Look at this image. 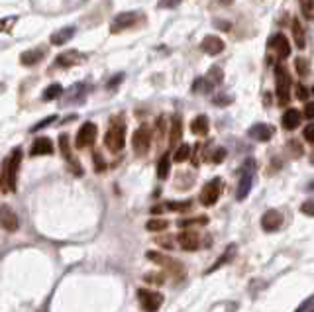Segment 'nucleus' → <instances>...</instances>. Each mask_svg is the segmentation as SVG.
Returning <instances> with one entry per match:
<instances>
[{"mask_svg":"<svg viewBox=\"0 0 314 312\" xmlns=\"http://www.w3.org/2000/svg\"><path fill=\"white\" fill-rule=\"evenodd\" d=\"M157 244H165V245H163V247H169V249L173 247V245H171V238H169V240H159Z\"/></svg>","mask_w":314,"mask_h":312,"instance_id":"49","label":"nucleus"},{"mask_svg":"<svg viewBox=\"0 0 314 312\" xmlns=\"http://www.w3.org/2000/svg\"><path fill=\"white\" fill-rule=\"evenodd\" d=\"M61 92H63V89H61V85H59V83H53V85L45 87L44 94H42V99H44L45 102L55 101V99H59V96H61Z\"/></svg>","mask_w":314,"mask_h":312,"instance_id":"29","label":"nucleus"},{"mask_svg":"<svg viewBox=\"0 0 314 312\" xmlns=\"http://www.w3.org/2000/svg\"><path fill=\"white\" fill-rule=\"evenodd\" d=\"M235 308H238L235 302H218V304H214L210 312H235Z\"/></svg>","mask_w":314,"mask_h":312,"instance_id":"36","label":"nucleus"},{"mask_svg":"<svg viewBox=\"0 0 314 312\" xmlns=\"http://www.w3.org/2000/svg\"><path fill=\"white\" fill-rule=\"evenodd\" d=\"M304 116L306 118H314V102H306V106H304Z\"/></svg>","mask_w":314,"mask_h":312,"instance_id":"47","label":"nucleus"},{"mask_svg":"<svg viewBox=\"0 0 314 312\" xmlns=\"http://www.w3.org/2000/svg\"><path fill=\"white\" fill-rule=\"evenodd\" d=\"M181 4V0H159V6L161 8H177Z\"/></svg>","mask_w":314,"mask_h":312,"instance_id":"46","label":"nucleus"},{"mask_svg":"<svg viewBox=\"0 0 314 312\" xmlns=\"http://www.w3.org/2000/svg\"><path fill=\"white\" fill-rule=\"evenodd\" d=\"M177 242L185 251H194L201 245V238H199V232H194V230H183L177 236Z\"/></svg>","mask_w":314,"mask_h":312,"instance_id":"12","label":"nucleus"},{"mask_svg":"<svg viewBox=\"0 0 314 312\" xmlns=\"http://www.w3.org/2000/svg\"><path fill=\"white\" fill-rule=\"evenodd\" d=\"M301 212L306 214V216H310V218H314V199L304 201L303 204H301Z\"/></svg>","mask_w":314,"mask_h":312,"instance_id":"38","label":"nucleus"},{"mask_svg":"<svg viewBox=\"0 0 314 312\" xmlns=\"http://www.w3.org/2000/svg\"><path fill=\"white\" fill-rule=\"evenodd\" d=\"M0 226H2L6 232H16L18 226H20L16 212L12 210L8 204H2V206H0Z\"/></svg>","mask_w":314,"mask_h":312,"instance_id":"11","label":"nucleus"},{"mask_svg":"<svg viewBox=\"0 0 314 312\" xmlns=\"http://www.w3.org/2000/svg\"><path fill=\"white\" fill-rule=\"evenodd\" d=\"M146 228L149 232H163L169 228V220H163V218H151L149 222L146 224Z\"/></svg>","mask_w":314,"mask_h":312,"instance_id":"30","label":"nucleus"},{"mask_svg":"<svg viewBox=\"0 0 314 312\" xmlns=\"http://www.w3.org/2000/svg\"><path fill=\"white\" fill-rule=\"evenodd\" d=\"M89 85H85V83H78L77 87H71L67 92V99L65 104H73V102H85V96H87V92H89Z\"/></svg>","mask_w":314,"mask_h":312,"instance_id":"19","label":"nucleus"},{"mask_svg":"<svg viewBox=\"0 0 314 312\" xmlns=\"http://www.w3.org/2000/svg\"><path fill=\"white\" fill-rule=\"evenodd\" d=\"M124 77H126L124 73H116V75H114V77L108 81V85H106V87H108V89H116V87H118V85H120V83L124 81Z\"/></svg>","mask_w":314,"mask_h":312,"instance_id":"41","label":"nucleus"},{"mask_svg":"<svg viewBox=\"0 0 314 312\" xmlns=\"http://www.w3.org/2000/svg\"><path fill=\"white\" fill-rule=\"evenodd\" d=\"M55 120H57L55 116H49V118H45V120H42V122H37V124H35V126H32V132H40L42 128H47L49 124L55 122Z\"/></svg>","mask_w":314,"mask_h":312,"instance_id":"40","label":"nucleus"},{"mask_svg":"<svg viewBox=\"0 0 314 312\" xmlns=\"http://www.w3.org/2000/svg\"><path fill=\"white\" fill-rule=\"evenodd\" d=\"M275 83H277V96L279 104L289 102V90H291V75L287 73V69L277 65L275 67Z\"/></svg>","mask_w":314,"mask_h":312,"instance_id":"7","label":"nucleus"},{"mask_svg":"<svg viewBox=\"0 0 314 312\" xmlns=\"http://www.w3.org/2000/svg\"><path fill=\"white\" fill-rule=\"evenodd\" d=\"M94 161H96V171H102V169L106 167V165L102 163V157H101V153H94Z\"/></svg>","mask_w":314,"mask_h":312,"instance_id":"48","label":"nucleus"},{"mask_svg":"<svg viewBox=\"0 0 314 312\" xmlns=\"http://www.w3.org/2000/svg\"><path fill=\"white\" fill-rule=\"evenodd\" d=\"M75 32H77V28L75 26H65V28H61V30H57V32H53V35H51V44L53 45H65L75 35Z\"/></svg>","mask_w":314,"mask_h":312,"instance_id":"21","label":"nucleus"},{"mask_svg":"<svg viewBox=\"0 0 314 312\" xmlns=\"http://www.w3.org/2000/svg\"><path fill=\"white\" fill-rule=\"evenodd\" d=\"M303 135L306 142H310V144H314V124H308L306 128L303 130Z\"/></svg>","mask_w":314,"mask_h":312,"instance_id":"42","label":"nucleus"},{"mask_svg":"<svg viewBox=\"0 0 314 312\" xmlns=\"http://www.w3.org/2000/svg\"><path fill=\"white\" fill-rule=\"evenodd\" d=\"M295 94H297V99H299V101H306L310 92H308V89H306L304 85H297V89H295Z\"/></svg>","mask_w":314,"mask_h":312,"instance_id":"39","label":"nucleus"},{"mask_svg":"<svg viewBox=\"0 0 314 312\" xmlns=\"http://www.w3.org/2000/svg\"><path fill=\"white\" fill-rule=\"evenodd\" d=\"M235 256V244H230L228 245V249H226L224 254H222V256L218 257V261H216V263H214L212 267L208 269V271H206V273H212V271H216V269L218 267H222V265H226V263H228V261H230V259H232V257Z\"/></svg>","mask_w":314,"mask_h":312,"instance_id":"25","label":"nucleus"},{"mask_svg":"<svg viewBox=\"0 0 314 312\" xmlns=\"http://www.w3.org/2000/svg\"><path fill=\"white\" fill-rule=\"evenodd\" d=\"M138 301H140L142 308L146 312H155L163 304V295L157 292V290L138 289Z\"/></svg>","mask_w":314,"mask_h":312,"instance_id":"6","label":"nucleus"},{"mask_svg":"<svg viewBox=\"0 0 314 312\" xmlns=\"http://www.w3.org/2000/svg\"><path fill=\"white\" fill-rule=\"evenodd\" d=\"M208 224V218L206 216H197V218H181L177 220V226L179 228H185V230H189L192 226H206Z\"/></svg>","mask_w":314,"mask_h":312,"instance_id":"27","label":"nucleus"},{"mask_svg":"<svg viewBox=\"0 0 314 312\" xmlns=\"http://www.w3.org/2000/svg\"><path fill=\"white\" fill-rule=\"evenodd\" d=\"M147 259H151L153 263H157V265H165V267H171V269H177L179 265L175 263V259H169V257L161 256V254H157V251H147L146 254Z\"/></svg>","mask_w":314,"mask_h":312,"instance_id":"24","label":"nucleus"},{"mask_svg":"<svg viewBox=\"0 0 314 312\" xmlns=\"http://www.w3.org/2000/svg\"><path fill=\"white\" fill-rule=\"evenodd\" d=\"M281 124H283L285 130H297L299 124H301V112L297 110V108H289V110L283 114Z\"/></svg>","mask_w":314,"mask_h":312,"instance_id":"20","label":"nucleus"},{"mask_svg":"<svg viewBox=\"0 0 314 312\" xmlns=\"http://www.w3.org/2000/svg\"><path fill=\"white\" fill-rule=\"evenodd\" d=\"M138 18H140L138 12H122V14H118V16L112 20L110 32H112V34H118V32H122V30L132 28V26L138 24Z\"/></svg>","mask_w":314,"mask_h":312,"instance_id":"9","label":"nucleus"},{"mask_svg":"<svg viewBox=\"0 0 314 312\" xmlns=\"http://www.w3.org/2000/svg\"><path fill=\"white\" fill-rule=\"evenodd\" d=\"M167 210H179V212H185L191 208V202L185 201V202H167V204H163Z\"/></svg>","mask_w":314,"mask_h":312,"instance_id":"37","label":"nucleus"},{"mask_svg":"<svg viewBox=\"0 0 314 312\" xmlns=\"http://www.w3.org/2000/svg\"><path fill=\"white\" fill-rule=\"evenodd\" d=\"M295 67H297V73H299L301 77H306V75L310 73V69H308V59H304V57H297Z\"/></svg>","mask_w":314,"mask_h":312,"instance_id":"35","label":"nucleus"},{"mask_svg":"<svg viewBox=\"0 0 314 312\" xmlns=\"http://www.w3.org/2000/svg\"><path fill=\"white\" fill-rule=\"evenodd\" d=\"M132 145H134V151L138 155H146L147 151H149V145H151V130H149L147 124H142L134 132Z\"/></svg>","mask_w":314,"mask_h":312,"instance_id":"4","label":"nucleus"},{"mask_svg":"<svg viewBox=\"0 0 314 312\" xmlns=\"http://www.w3.org/2000/svg\"><path fill=\"white\" fill-rule=\"evenodd\" d=\"M310 92H312V94H314V87H312V90H310Z\"/></svg>","mask_w":314,"mask_h":312,"instance_id":"50","label":"nucleus"},{"mask_svg":"<svg viewBox=\"0 0 314 312\" xmlns=\"http://www.w3.org/2000/svg\"><path fill=\"white\" fill-rule=\"evenodd\" d=\"M144 279H146V283H151V285H153V283H155V285H161V283L165 281L163 275H153V273H147Z\"/></svg>","mask_w":314,"mask_h":312,"instance_id":"44","label":"nucleus"},{"mask_svg":"<svg viewBox=\"0 0 314 312\" xmlns=\"http://www.w3.org/2000/svg\"><path fill=\"white\" fill-rule=\"evenodd\" d=\"M96 124L92 122H85L81 128H78L77 135H75V145H77L78 149H85V147H89V145L94 144V140H96Z\"/></svg>","mask_w":314,"mask_h":312,"instance_id":"8","label":"nucleus"},{"mask_svg":"<svg viewBox=\"0 0 314 312\" xmlns=\"http://www.w3.org/2000/svg\"><path fill=\"white\" fill-rule=\"evenodd\" d=\"M224 47H226V44L222 42V37H218V35H206V37L201 42V49L204 53H208V55H218V53H222Z\"/></svg>","mask_w":314,"mask_h":312,"instance_id":"13","label":"nucleus"},{"mask_svg":"<svg viewBox=\"0 0 314 312\" xmlns=\"http://www.w3.org/2000/svg\"><path fill=\"white\" fill-rule=\"evenodd\" d=\"M247 134H249V138H253L258 142H269L273 134H275V128L271 124H253Z\"/></svg>","mask_w":314,"mask_h":312,"instance_id":"14","label":"nucleus"},{"mask_svg":"<svg viewBox=\"0 0 314 312\" xmlns=\"http://www.w3.org/2000/svg\"><path fill=\"white\" fill-rule=\"evenodd\" d=\"M253 171H256V161L253 159H247L242 167L240 173V183H238V190H235V197L238 201H244L249 190H251V183H253Z\"/></svg>","mask_w":314,"mask_h":312,"instance_id":"3","label":"nucleus"},{"mask_svg":"<svg viewBox=\"0 0 314 312\" xmlns=\"http://www.w3.org/2000/svg\"><path fill=\"white\" fill-rule=\"evenodd\" d=\"M222 79H224V73L220 71L218 67H212L210 69V73L206 75V83H208V87H214V85H218V83H222Z\"/></svg>","mask_w":314,"mask_h":312,"instance_id":"32","label":"nucleus"},{"mask_svg":"<svg viewBox=\"0 0 314 312\" xmlns=\"http://www.w3.org/2000/svg\"><path fill=\"white\" fill-rule=\"evenodd\" d=\"M220 192H222V179L216 177L212 181H208L201 192V204L204 206H214L218 199H220Z\"/></svg>","mask_w":314,"mask_h":312,"instance_id":"5","label":"nucleus"},{"mask_svg":"<svg viewBox=\"0 0 314 312\" xmlns=\"http://www.w3.org/2000/svg\"><path fill=\"white\" fill-rule=\"evenodd\" d=\"M55 149H53V142L49 138H37L34 144H32V149H30V155H51Z\"/></svg>","mask_w":314,"mask_h":312,"instance_id":"16","label":"nucleus"},{"mask_svg":"<svg viewBox=\"0 0 314 312\" xmlns=\"http://www.w3.org/2000/svg\"><path fill=\"white\" fill-rule=\"evenodd\" d=\"M301 12L306 20H314V0H301Z\"/></svg>","mask_w":314,"mask_h":312,"instance_id":"34","label":"nucleus"},{"mask_svg":"<svg viewBox=\"0 0 314 312\" xmlns=\"http://www.w3.org/2000/svg\"><path fill=\"white\" fill-rule=\"evenodd\" d=\"M124 144H126V126H124V122L112 120V126L108 128V132L104 135V145L112 153H118L124 149Z\"/></svg>","mask_w":314,"mask_h":312,"instance_id":"2","label":"nucleus"},{"mask_svg":"<svg viewBox=\"0 0 314 312\" xmlns=\"http://www.w3.org/2000/svg\"><path fill=\"white\" fill-rule=\"evenodd\" d=\"M208 128H210V124H208V118L204 114L197 116L191 122V132L194 135H206L208 134Z\"/></svg>","mask_w":314,"mask_h":312,"instance_id":"23","label":"nucleus"},{"mask_svg":"<svg viewBox=\"0 0 314 312\" xmlns=\"http://www.w3.org/2000/svg\"><path fill=\"white\" fill-rule=\"evenodd\" d=\"M189 157H191V145H189V144H181L179 147H177V151H175L173 159H175L177 163H183V161H187Z\"/></svg>","mask_w":314,"mask_h":312,"instance_id":"31","label":"nucleus"},{"mask_svg":"<svg viewBox=\"0 0 314 312\" xmlns=\"http://www.w3.org/2000/svg\"><path fill=\"white\" fill-rule=\"evenodd\" d=\"M224 157H226V149L224 147H218V149L212 153V163H222Z\"/></svg>","mask_w":314,"mask_h":312,"instance_id":"43","label":"nucleus"},{"mask_svg":"<svg viewBox=\"0 0 314 312\" xmlns=\"http://www.w3.org/2000/svg\"><path fill=\"white\" fill-rule=\"evenodd\" d=\"M20 163H22V149L16 147L10 153V157L4 161V171H2V179H0V189H2V192H14L16 190Z\"/></svg>","mask_w":314,"mask_h":312,"instance_id":"1","label":"nucleus"},{"mask_svg":"<svg viewBox=\"0 0 314 312\" xmlns=\"http://www.w3.org/2000/svg\"><path fill=\"white\" fill-rule=\"evenodd\" d=\"M267 47H269L271 51H275L279 59H287V57L291 55V44H289V40L283 34L273 35L269 40V44H267Z\"/></svg>","mask_w":314,"mask_h":312,"instance_id":"10","label":"nucleus"},{"mask_svg":"<svg viewBox=\"0 0 314 312\" xmlns=\"http://www.w3.org/2000/svg\"><path fill=\"white\" fill-rule=\"evenodd\" d=\"M281 224H283V216H281L277 210H267L263 216H261V226L265 232H275L279 230Z\"/></svg>","mask_w":314,"mask_h":312,"instance_id":"15","label":"nucleus"},{"mask_svg":"<svg viewBox=\"0 0 314 312\" xmlns=\"http://www.w3.org/2000/svg\"><path fill=\"white\" fill-rule=\"evenodd\" d=\"M312 304H314V295H312V297H308V299H306V301H304L303 304H301V306H299V308H297L295 312H308Z\"/></svg>","mask_w":314,"mask_h":312,"instance_id":"45","label":"nucleus"},{"mask_svg":"<svg viewBox=\"0 0 314 312\" xmlns=\"http://www.w3.org/2000/svg\"><path fill=\"white\" fill-rule=\"evenodd\" d=\"M292 37H295V44H297V47H299V49H303L304 45H306L304 30H303V26H301V22H299L297 18L292 20Z\"/></svg>","mask_w":314,"mask_h":312,"instance_id":"26","label":"nucleus"},{"mask_svg":"<svg viewBox=\"0 0 314 312\" xmlns=\"http://www.w3.org/2000/svg\"><path fill=\"white\" fill-rule=\"evenodd\" d=\"M59 149H61V153L63 157L73 163V159H71V145H69V135L67 134H61L59 135Z\"/></svg>","mask_w":314,"mask_h":312,"instance_id":"33","label":"nucleus"},{"mask_svg":"<svg viewBox=\"0 0 314 312\" xmlns=\"http://www.w3.org/2000/svg\"><path fill=\"white\" fill-rule=\"evenodd\" d=\"M183 138V122H181V116H173L171 120V130H169V145L175 147Z\"/></svg>","mask_w":314,"mask_h":312,"instance_id":"22","label":"nucleus"},{"mask_svg":"<svg viewBox=\"0 0 314 312\" xmlns=\"http://www.w3.org/2000/svg\"><path fill=\"white\" fill-rule=\"evenodd\" d=\"M45 57V49L44 47H35V49H28L20 55V63L26 65V67H34L37 65L42 59Z\"/></svg>","mask_w":314,"mask_h":312,"instance_id":"17","label":"nucleus"},{"mask_svg":"<svg viewBox=\"0 0 314 312\" xmlns=\"http://www.w3.org/2000/svg\"><path fill=\"white\" fill-rule=\"evenodd\" d=\"M169 171H171V159H169V153H165L157 163V177L161 181H165L169 177Z\"/></svg>","mask_w":314,"mask_h":312,"instance_id":"28","label":"nucleus"},{"mask_svg":"<svg viewBox=\"0 0 314 312\" xmlns=\"http://www.w3.org/2000/svg\"><path fill=\"white\" fill-rule=\"evenodd\" d=\"M83 57H81V53H78L77 49H69V51H63V53H59V55L55 57V67H73L77 61H81Z\"/></svg>","mask_w":314,"mask_h":312,"instance_id":"18","label":"nucleus"}]
</instances>
